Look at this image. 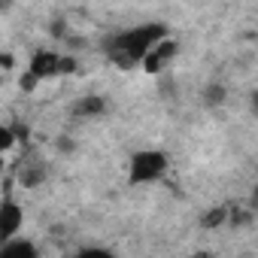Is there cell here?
Segmentation results:
<instances>
[{
  "mask_svg": "<svg viewBox=\"0 0 258 258\" xmlns=\"http://www.w3.org/2000/svg\"><path fill=\"white\" fill-rule=\"evenodd\" d=\"M167 34H170L167 25H161V22H143V25L124 28V31L106 37L100 49H103V55H106L115 67H121V70H134V67H140L143 55H146L161 37H167Z\"/></svg>",
  "mask_w": 258,
  "mask_h": 258,
  "instance_id": "6da1fadb",
  "label": "cell"
},
{
  "mask_svg": "<svg viewBox=\"0 0 258 258\" xmlns=\"http://www.w3.org/2000/svg\"><path fill=\"white\" fill-rule=\"evenodd\" d=\"M170 155L161 149H137L127 158V185H152L167 176Z\"/></svg>",
  "mask_w": 258,
  "mask_h": 258,
  "instance_id": "7a4b0ae2",
  "label": "cell"
},
{
  "mask_svg": "<svg viewBox=\"0 0 258 258\" xmlns=\"http://www.w3.org/2000/svg\"><path fill=\"white\" fill-rule=\"evenodd\" d=\"M22 228H25V210L13 195V182H7L4 198H0V240L22 234Z\"/></svg>",
  "mask_w": 258,
  "mask_h": 258,
  "instance_id": "3957f363",
  "label": "cell"
},
{
  "mask_svg": "<svg viewBox=\"0 0 258 258\" xmlns=\"http://www.w3.org/2000/svg\"><path fill=\"white\" fill-rule=\"evenodd\" d=\"M179 55V43L167 34V37H161L146 55H143V61H140V67L149 73V76H158V73H164L170 64H173V58Z\"/></svg>",
  "mask_w": 258,
  "mask_h": 258,
  "instance_id": "277c9868",
  "label": "cell"
},
{
  "mask_svg": "<svg viewBox=\"0 0 258 258\" xmlns=\"http://www.w3.org/2000/svg\"><path fill=\"white\" fill-rule=\"evenodd\" d=\"M25 70H28L37 82L55 79V76H58V52H52V49H37V52L31 55V61H28Z\"/></svg>",
  "mask_w": 258,
  "mask_h": 258,
  "instance_id": "5b68a950",
  "label": "cell"
},
{
  "mask_svg": "<svg viewBox=\"0 0 258 258\" xmlns=\"http://www.w3.org/2000/svg\"><path fill=\"white\" fill-rule=\"evenodd\" d=\"M70 112L76 118H103L109 112V100L103 94H82L79 100H73Z\"/></svg>",
  "mask_w": 258,
  "mask_h": 258,
  "instance_id": "8992f818",
  "label": "cell"
},
{
  "mask_svg": "<svg viewBox=\"0 0 258 258\" xmlns=\"http://www.w3.org/2000/svg\"><path fill=\"white\" fill-rule=\"evenodd\" d=\"M46 176H49V164L40 158V161H25L19 170H16V182L22 185V188H37V185H43L46 182Z\"/></svg>",
  "mask_w": 258,
  "mask_h": 258,
  "instance_id": "52a82bcc",
  "label": "cell"
},
{
  "mask_svg": "<svg viewBox=\"0 0 258 258\" xmlns=\"http://www.w3.org/2000/svg\"><path fill=\"white\" fill-rule=\"evenodd\" d=\"M37 255H40L37 243L34 240H25L22 234L0 240V258H37Z\"/></svg>",
  "mask_w": 258,
  "mask_h": 258,
  "instance_id": "ba28073f",
  "label": "cell"
},
{
  "mask_svg": "<svg viewBox=\"0 0 258 258\" xmlns=\"http://www.w3.org/2000/svg\"><path fill=\"white\" fill-rule=\"evenodd\" d=\"M201 100H204V106L219 109V106L228 100V88H225L222 82H207V85H204V91H201Z\"/></svg>",
  "mask_w": 258,
  "mask_h": 258,
  "instance_id": "9c48e42d",
  "label": "cell"
},
{
  "mask_svg": "<svg viewBox=\"0 0 258 258\" xmlns=\"http://www.w3.org/2000/svg\"><path fill=\"white\" fill-rule=\"evenodd\" d=\"M222 225H228V207L222 204V207H213V210H207L204 216H201V228H222Z\"/></svg>",
  "mask_w": 258,
  "mask_h": 258,
  "instance_id": "30bf717a",
  "label": "cell"
},
{
  "mask_svg": "<svg viewBox=\"0 0 258 258\" xmlns=\"http://www.w3.org/2000/svg\"><path fill=\"white\" fill-rule=\"evenodd\" d=\"M16 143H19L16 140V131H13L10 124H0V152H10Z\"/></svg>",
  "mask_w": 258,
  "mask_h": 258,
  "instance_id": "8fae6325",
  "label": "cell"
},
{
  "mask_svg": "<svg viewBox=\"0 0 258 258\" xmlns=\"http://www.w3.org/2000/svg\"><path fill=\"white\" fill-rule=\"evenodd\" d=\"M79 70V61L73 55H58V76H70Z\"/></svg>",
  "mask_w": 258,
  "mask_h": 258,
  "instance_id": "7c38bea8",
  "label": "cell"
},
{
  "mask_svg": "<svg viewBox=\"0 0 258 258\" xmlns=\"http://www.w3.org/2000/svg\"><path fill=\"white\" fill-rule=\"evenodd\" d=\"M49 31H52L55 40H64V34H67V19H64V16H55L52 25H49Z\"/></svg>",
  "mask_w": 258,
  "mask_h": 258,
  "instance_id": "4fadbf2b",
  "label": "cell"
},
{
  "mask_svg": "<svg viewBox=\"0 0 258 258\" xmlns=\"http://www.w3.org/2000/svg\"><path fill=\"white\" fill-rule=\"evenodd\" d=\"M16 55L13 52H0V73H10V70H16Z\"/></svg>",
  "mask_w": 258,
  "mask_h": 258,
  "instance_id": "5bb4252c",
  "label": "cell"
},
{
  "mask_svg": "<svg viewBox=\"0 0 258 258\" xmlns=\"http://www.w3.org/2000/svg\"><path fill=\"white\" fill-rule=\"evenodd\" d=\"M76 255H82V258H88V255H103V258H109L112 252H109V249H103V246H82Z\"/></svg>",
  "mask_w": 258,
  "mask_h": 258,
  "instance_id": "9a60e30c",
  "label": "cell"
},
{
  "mask_svg": "<svg viewBox=\"0 0 258 258\" xmlns=\"http://www.w3.org/2000/svg\"><path fill=\"white\" fill-rule=\"evenodd\" d=\"M73 149H76V143H73L70 137H61V140H58V152H64V155H70Z\"/></svg>",
  "mask_w": 258,
  "mask_h": 258,
  "instance_id": "2e32d148",
  "label": "cell"
},
{
  "mask_svg": "<svg viewBox=\"0 0 258 258\" xmlns=\"http://www.w3.org/2000/svg\"><path fill=\"white\" fill-rule=\"evenodd\" d=\"M16 4H13V0H0V16H7L10 10H13Z\"/></svg>",
  "mask_w": 258,
  "mask_h": 258,
  "instance_id": "e0dca14e",
  "label": "cell"
},
{
  "mask_svg": "<svg viewBox=\"0 0 258 258\" xmlns=\"http://www.w3.org/2000/svg\"><path fill=\"white\" fill-rule=\"evenodd\" d=\"M7 170V152H0V173Z\"/></svg>",
  "mask_w": 258,
  "mask_h": 258,
  "instance_id": "ac0fdd59",
  "label": "cell"
},
{
  "mask_svg": "<svg viewBox=\"0 0 258 258\" xmlns=\"http://www.w3.org/2000/svg\"><path fill=\"white\" fill-rule=\"evenodd\" d=\"M0 85H4V73H0Z\"/></svg>",
  "mask_w": 258,
  "mask_h": 258,
  "instance_id": "d6986e66",
  "label": "cell"
}]
</instances>
